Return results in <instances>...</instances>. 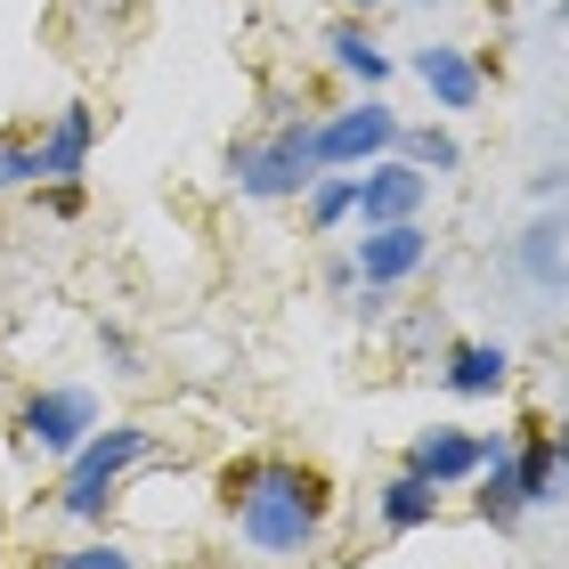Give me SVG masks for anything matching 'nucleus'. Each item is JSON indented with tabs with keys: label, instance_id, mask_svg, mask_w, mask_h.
<instances>
[{
	"label": "nucleus",
	"instance_id": "obj_19",
	"mask_svg": "<svg viewBox=\"0 0 569 569\" xmlns=\"http://www.w3.org/2000/svg\"><path fill=\"white\" fill-rule=\"evenodd\" d=\"M49 569H139L122 546H73V553H49Z\"/></svg>",
	"mask_w": 569,
	"mask_h": 569
},
{
	"label": "nucleus",
	"instance_id": "obj_10",
	"mask_svg": "<svg viewBox=\"0 0 569 569\" xmlns=\"http://www.w3.org/2000/svg\"><path fill=\"white\" fill-rule=\"evenodd\" d=\"M416 73H423V90L439 98V107H480V66L463 58V49H448V41H431L423 58H416Z\"/></svg>",
	"mask_w": 569,
	"mask_h": 569
},
{
	"label": "nucleus",
	"instance_id": "obj_18",
	"mask_svg": "<svg viewBox=\"0 0 569 569\" xmlns=\"http://www.w3.org/2000/svg\"><path fill=\"white\" fill-rule=\"evenodd\" d=\"M407 154H416V171H456V163H463V147H456L448 131H416V139H407Z\"/></svg>",
	"mask_w": 569,
	"mask_h": 569
},
{
	"label": "nucleus",
	"instance_id": "obj_13",
	"mask_svg": "<svg viewBox=\"0 0 569 569\" xmlns=\"http://www.w3.org/2000/svg\"><path fill=\"white\" fill-rule=\"evenodd\" d=\"M480 521H497V529H512V521H521V480H512V448H505V439H488V456H480Z\"/></svg>",
	"mask_w": 569,
	"mask_h": 569
},
{
	"label": "nucleus",
	"instance_id": "obj_9",
	"mask_svg": "<svg viewBox=\"0 0 569 569\" xmlns=\"http://www.w3.org/2000/svg\"><path fill=\"white\" fill-rule=\"evenodd\" d=\"M90 139H98V114H90V107H66V114L41 131V179H82Z\"/></svg>",
	"mask_w": 569,
	"mask_h": 569
},
{
	"label": "nucleus",
	"instance_id": "obj_21",
	"mask_svg": "<svg viewBox=\"0 0 569 569\" xmlns=\"http://www.w3.org/2000/svg\"><path fill=\"white\" fill-rule=\"evenodd\" d=\"M561 463H569V431H561Z\"/></svg>",
	"mask_w": 569,
	"mask_h": 569
},
{
	"label": "nucleus",
	"instance_id": "obj_7",
	"mask_svg": "<svg viewBox=\"0 0 569 569\" xmlns=\"http://www.w3.org/2000/svg\"><path fill=\"white\" fill-rule=\"evenodd\" d=\"M431 261V237L416 220H391V228H367V237H358V277L367 284H407Z\"/></svg>",
	"mask_w": 569,
	"mask_h": 569
},
{
	"label": "nucleus",
	"instance_id": "obj_23",
	"mask_svg": "<svg viewBox=\"0 0 569 569\" xmlns=\"http://www.w3.org/2000/svg\"><path fill=\"white\" fill-rule=\"evenodd\" d=\"M561 24H569V0H561Z\"/></svg>",
	"mask_w": 569,
	"mask_h": 569
},
{
	"label": "nucleus",
	"instance_id": "obj_1",
	"mask_svg": "<svg viewBox=\"0 0 569 569\" xmlns=\"http://www.w3.org/2000/svg\"><path fill=\"white\" fill-rule=\"evenodd\" d=\"M220 505L237 512V537L252 553H277V561H301L318 546L326 512H333V488L318 463H293V456H244L220 472Z\"/></svg>",
	"mask_w": 569,
	"mask_h": 569
},
{
	"label": "nucleus",
	"instance_id": "obj_22",
	"mask_svg": "<svg viewBox=\"0 0 569 569\" xmlns=\"http://www.w3.org/2000/svg\"><path fill=\"white\" fill-rule=\"evenodd\" d=\"M350 9H375V0H350Z\"/></svg>",
	"mask_w": 569,
	"mask_h": 569
},
{
	"label": "nucleus",
	"instance_id": "obj_20",
	"mask_svg": "<svg viewBox=\"0 0 569 569\" xmlns=\"http://www.w3.org/2000/svg\"><path fill=\"white\" fill-rule=\"evenodd\" d=\"M49 212L73 220V212H82V188H73V179H49Z\"/></svg>",
	"mask_w": 569,
	"mask_h": 569
},
{
	"label": "nucleus",
	"instance_id": "obj_11",
	"mask_svg": "<svg viewBox=\"0 0 569 569\" xmlns=\"http://www.w3.org/2000/svg\"><path fill=\"white\" fill-rule=\"evenodd\" d=\"M512 480H521V505H546L561 480V431L521 423V448H512Z\"/></svg>",
	"mask_w": 569,
	"mask_h": 569
},
{
	"label": "nucleus",
	"instance_id": "obj_14",
	"mask_svg": "<svg viewBox=\"0 0 569 569\" xmlns=\"http://www.w3.org/2000/svg\"><path fill=\"white\" fill-rule=\"evenodd\" d=\"M431 521H439V488L423 472H399L391 488H382V529L407 537V529H431Z\"/></svg>",
	"mask_w": 569,
	"mask_h": 569
},
{
	"label": "nucleus",
	"instance_id": "obj_15",
	"mask_svg": "<svg viewBox=\"0 0 569 569\" xmlns=\"http://www.w3.org/2000/svg\"><path fill=\"white\" fill-rule=\"evenodd\" d=\"M326 49H333V66H342V73H358V82H391V58L375 49L367 24H333Z\"/></svg>",
	"mask_w": 569,
	"mask_h": 569
},
{
	"label": "nucleus",
	"instance_id": "obj_16",
	"mask_svg": "<svg viewBox=\"0 0 569 569\" xmlns=\"http://www.w3.org/2000/svg\"><path fill=\"white\" fill-rule=\"evenodd\" d=\"M41 179V131H0V188H33Z\"/></svg>",
	"mask_w": 569,
	"mask_h": 569
},
{
	"label": "nucleus",
	"instance_id": "obj_12",
	"mask_svg": "<svg viewBox=\"0 0 569 569\" xmlns=\"http://www.w3.org/2000/svg\"><path fill=\"white\" fill-rule=\"evenodd\" d=\"M505 375H512V350H505V342H456V350H448V391H456V399L505 391Z\"/></svg>",
	"mask_w": 569,
	"mask_h": 569
},
{
	"label": "nucleus",
	"instance_id": "obj_6",
	"mask_svg": "<svg viewBox=\"0 0 569 569\" xmlns=\"http://www.w3.org/2000/svg\"><path fill=\"white\" fill-rule=\"evenodd\" d=\"M423 188H431V171H416V163H367V171H358V196H350V212L367 220V228L416 220Z\"/></svg>",
	"mask_w": 569,
	"mask_h": 569
},
{
	"label": "nucleus",
	"instance_id": "obj_5",
	"mask_svg": "<svg viewBox=\"0 0 569 569\" xmlns=\"http://www.w3.org/2000/svg\"><path fill=\"white\" fill-rule=\"evenodd\" d=\"M382 147H399V114L391 107H342L326 122H309V154H318V171H350V163H375Z\"/></svg>",
	"mask_w": 569,
	"mask_h": 569
},
{
	"label": "nucleus",
	"instance_id": "obj_3",
	"mask_svg": "<svg viewBox=\"0 0 569 569\" xmlns=\"http://www.w3.org/2000/svg\"><path fill=\"white\" fill-rule=\"evenodd\" d=\"M228 171H237V188H244V196H261V203L301 196L309 179H318V154H309V122H284L277 139L237 147V154H228Z\"/></svg>",
	"mask_w": 569,
	"mask_h": 569
},
{
	"label": "nucleus",
	"instance_id": "obj_17",
	"mask_svg": "<svg viewBox=\"0 0 569 569\" xmlns=\"http://www.w3.org/2000/svg\"><path fill=\"white\" fill-rule=\"evenodd\" d=\"M350 196H358V179H309V228H342L350 220Z\"/></svg>",
	"mask_w": 569,
	"mask_h": 569
},
{
	"label": "nucleus",
	"instance_id": "obj_2",
	"mask_svg": "<svg viewBox=\"0 0 569 569\" xmlns=\"http://www.w3.org/2000/svg\"><path fill=\"white\" fill-rule=\"evenodd\" d=\"M147 456V431L139 423H114V431H90L82 448L66 456V488H58V505L73 512V521H107V505H114V488L122 472Z\"/></svg>",
	"mask_w": 569,
	"mask_h": 569
},
{
	"label": "nucleus",
	"instance_id": "obj_8",
	"mask_svg": "<svg viewBox=\"0 0 569 569\" xmlns=\"http://www.w3.org/2000/svg\"><path fill=\"white\" fill-rule=\"evenodd\" d=\"M480 456H488V439H480V431L431 423L416 448H407V472H423L431 488H456V480H472V472H480Z\"/></svg>",
	"mask_w": 569,
	"mask_h": 569
},
{
	"label": "nucleus",
	"instance_id": "obj_4",
	"mask_svg": "<svg viewBox=\"0 0 569 569\" xmlns=\"http://www.w3.org/2000/svg\"><path fill=\"white\" fill-rule=\"evenodd\" d=\"M90 431H98V399L73 391V382L33 391V399L17 407V448H33V456H73Z\"/></svg>",
	"mask_w": 569,
	"mask_h": 569
}]
</instances>
